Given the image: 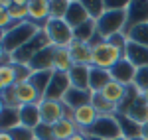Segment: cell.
<instances>
[{
  "mask_svg": "<svg viewBox=\"0 0 148 140\" xmlns=\"http://www.w3.org/2000/svg\"><path fill=\"white\" fill-rule=\"evenodd\" d=\"M111 81V71L99 69V67H93L91 65V77H89V89L93 93H101L103 87Z\"/></svg>",
  "mask_w": 148,
  "mask_h": 140,
  "instance_id": "cell-27",
  "label": "cell"
},
{
  "mask_svg": "<svg viewBox=\"0 0 148 140\" xmlns=\"http://www.w3.org/2000/svg\"><path fill=\"white\" fill-rule=\"evenodd\" d=\"M69 140H87V134H85V132L81 130V132H77L75 136H71V138H69Z\"/></svg>",
  "mask_w": 148,
  "mask_h": 140,
  "instance_id": "cell-41",
  "label": "cell"
},
{
  "mask_svg": "<svg viewBox=\"0 0 148 140\" xmlns=\"http://www.w3.org/2000/svg\"><path fill=\"white\" fill-rule=\"evenodd\" d=\"M91 105L97 109L99 117H114V115H119V107L113 105V103H109L107 99H103L101 93H93Z\"/></svg>",
  "mask_w": 148,
  "mask_h": 140,
  "instance_id": "cell-31",
  "label": "cell"
},
{
  "mask_svg": "<svg viewBox=\"0 0 148 140\" xmlns=\"http://www.w3.org/2000/svg\"><path fill=\"white\" fill-rule=\"evenodd\" d=\"M4 97V103L6 107H14V109H20L24 105H34V103H40V95L34 89V85L30 81H24V83H16L14 87H10L8 91L2 93Z\"/></svg>",
  "mask_w": 148,
  "mask_h": 140,
  "instance_id": "cell-4",
  "label": "cell"
},
{
  "mask_svg": "<svg viewBox=\"0 0 148 140\" xmlns=\"http://www.w3.org/2000/svg\"><path fill=\"white\" fill-rule=\"evenodd\" d=\"M125 59L130 61L136 69L148 67V47L128 42V44H126V49H125Z\"/></svg>",
  "mask_w": 148,
  "mask_h": 140,
  "instance_id": "cell-17",
  "label": "cell"
},
{
  "mask_svg": "<svg viewBox=\"0 0 148 140\" xmlns=\"http://www.w3.org/2000/svg\"><path fill=\"white\" fill-rule=\"evenodd\" d=\"M85 132L91 134V136H97V138H101V140H116L123 136L121 124L116 120V115L114 117H99L97 122L89 130H85Z\"/></svg>",
  "mask_w": 148,
  "mask_h": 140,
  "instance_id": "cell-7",
  "label": "cell"
},
{
  "mask_svg": "<svg viewBox=\"0 0 148 140\" xmlns=\"http://www.w3.org/2000/svg\"><path fill=\"white\" fill-rule=\"evenodd\" d=\"M34 134H36V140H56L51 126H49V124H44V122L34 130Z\"/></svg>",
  "mask_w": 148,
  "mask_h": 140,
  "instance_id": "cell-38",
  "label": "cell"
},
{
  "mask_svg": "<svg viewBox=\"0 0 148 140\" xmlns=\"http://www.w3.org/2000/svg\"><path fill=\"white\" fill-rule=\"evenodd\" d=\"M142 99L146 101V105H148V89H146V91H144V93H142Z\"/></svg>",
  "mask_w": 148,
  "mask_h": 140,
  "instance_id": "cell-45",
  "label": "cell"
},
{
  "mask_svg": "<svg viewBox=\"0 0 148 140\" xmlns=\"http://www.w3.org/2000/svg\"><path fill=\"white\" fill-rule=\"evenodd\" d=\"M18 111H20V124L22 126H26V128H30V130H36L42 124V115H40V105L38 103L24 105Z\"/></svg>",
  "mask_w": 148,
  "mask_h": 140,
  "instance_id": "cell-18",
  "label": "cell"
},
{
  "mask_svg": "<svg viewBox=\"0 0 148 140\" xmlns=\"http://www.w3.org/2000/svg\"><path fill=\"white\" fill-rule=\"evenodd\" d=\"M116 140H126V138H125V136H121V138H116Z\"/></svg>",
  "mask_w": 148,
  "mask_h": 140,
  "instance_id": "cell-48",
  "label": "cell"
},
{
  "mask_svg": "<svg viewBox=\"0 0 148 140\" xmlns=\"http://www.w3.org/2000/svg\"><path fill=\"white\" fill-rule=\"evenodd\" d=\"M63 20H65L73 30L79 28L81 24H85L87 20H91L89 14H87V10H85V6H83V0H69V8H67V14H65Z\"/></svg>",
  "mask_w": 148,
  "mask_h": 140,
  "instance_id": "cell-15",
  "label": "cell"
},
{
  "mask_svg": "<svg viewBox=\"0 0 148 140\" xmlns=\"http://www.w3.org/2000/svg\"><path fill=\"white\" fill-rule=\"evenodd\" d=\"M10 18L14 22L22 24V22H28V18H30V12H28V0H12L10 8Z\"/></svg>",
  "mask_w": 148,
  "mask_h": 140,
  "instance_id": "cell-33",
  "label": "cell"
},
{
  "mask_svg": "<svg viewBox=\"0 0 148 140\" xmlns=\"http://www.w3.org/2000/svg\"><path fill=\"white\" fill-rule=\"evenodd\" d=\"M69 53L75 65H91L93 63V51L89 44H83V42H73L69 46Z\"/></svg>",
  "mask_w": 148,
  "mask_h": 140,
  "instance_id": "cell-20",
  "label": "cell"
},
{
  "mask_svg": "<svg viewBox=\"0 0 148 140\" xmlns=\"http://www.w3.org/2000/svg\"><path fill=\"white\" fill-rule=\"evenodd\" d=\"M125 36H126L128 42L148 47V24H140V26H134V28L126 30Z\"/></svg>",
  "mask_w": 148,
  "mask_h": 140,
  "instance_id": "cell-32",
  "label": "cell"
},
{
  "mask_svg": "<svg viewBox=\"0 0 148 140\" xmlns=\"http://www.w3.org/2000/svg\"><path fill=\"white\" fill-rule=\"evenodd\" d=\"M134 87H136L140 93H144L148 89V67H140L136 69V75H134V83H132Z\"/></svg>",
  "mask_w": 148,
  "mask_h": 140,
  "instance_id": "cell-36",
  "label": "cell"
},
{
  "mask_svg": "<svg viewBox=\"0 0 148 140\" xmlns=\"http://www.w3.org/2000/svg\"><path fill=\"white\" fill-rule=\"evenodd\" d=\"M20 126V111L14 107H6V111L0 115V132H10Z\"/></svg>",
  "mask_w": 148,
  "mask_h": 140,
  "instance_id": "cell-26",
  "label": "cell"
},
{
  "mask_svg": "<svg viewBox=\"0 0 148 140\" xmlns=\"http://www.w3.org/2000/svg\"><path fill=\"white\" fill-rule=\"evenodd\" d=\"M126 91H128V87H125V85H121V83H116V81H111L107 83L105 87H103V99H107L109 103H113V105H121L123 101H125V97H126Z\"/></svg>",
  "mask_w": 148,
  "mask_h": 140,
  "instance_id": "cell-21",
  "label": "cell"
},
{
  "mask_svg": "<svg viewBox=\"0 0 148 140\" xmlns=\"http://www.w3.org/2000/svg\"><path fill=\"white\" fill-rule=\"evenodd\" d=\"M126 28V10H105L97 20V36L101 40H111L113 36L123 34Z\"/></svg>",
  "mask_w": 148,
  "mask_h": 140,
  "instance_id": "cell-3",
  "label": "cell"
},
{
  "mask_svg": "<svg viewBox=\"0 0 148 140\" xmlns=\"http://www.w3.org/2000/svg\"><path fill=\"white\" fill-rule=\"evenodd\" d=\"M69 8V0H49V18L51 20H63Z\"/></svg>",
  "mask_w": 148,
  "mask_h": 140,
  "instance_id": "cell-34",
  "label": "cell"
},
{
  "mask_svg": "<svg viewBox=\"0 0 148 140\" xmlns=\"http://www.w3.org/2000/svg\"><path fill=\"white\" fill-rule=\"evenodd\" d=\"M132 140H146V138H142V136H138V138H132Z\"/></svg>",
  "mask_w": 148,
  "mask_h": 140,
  "instance_id": "cell-47",
  "label": "cell"
},
{
  "mask_svg": "<svg viewBox=\"0 0 148 140\" xmlns=\"http://www.w3.org/2000/svg\"><path fill=\"white\" fill-rule=\"evenodd\" d=\"M83 6H85L87 14H89V18L95 20V22L105 14V4H103V0H83Z\"/></svg>",
  "mask_w": 148,
  "mask_h": 140,
  "instance_id": "cell-35",
  "label": "cell"
},
{
  "mask_svg": "<svg viewBox=\"0 0 148 140\" xmlns=\"http://www.w3.org/2000/svg\"><path fill=\"white\" fill-rule=\"evenodd\" d=\"M93 101V91H83V89H75V87H71L65 97H63V105L71 109V111H75V109H79L83 105H91Z\"/></svg>",
  "mask_w": 148,
  "mask_h": 140,
  "instance_id": "cell-16",
  "label": "cell"
},
{
  "mask_svg": "<svg viewBox=\"0 0 148 140\" xmlns=\"http://www.w3.org/2000/svg\"><path fill=\"white\" fill-rule=\"evenodd\" d=\"M10 136H12V140H36L34 130L26 128V126H22V124H20L18 128L10 130Z\"/></svg>",
  "mask_w": 148,
  "mask_h": 140,
  "instance_id": "cell-37",
  "label": "cell"
},
{
  "mask_svg": "<svg viewBox=\"0 0 148 140\" xmlns=\"http://www.w3.org/2000/svg\"><path fill=\"white\" fill-rule=\"evenodd\" d=\"M40 115H42V122L53 126L61 118H65V105L61 101H49V99H42L40 103Z\"/></svg>",
  "mask_w": 148,
  "mask_h": 140,
  "instance_id": "cell-8",
  "label": "cell"
},
{
  "mask_svg": "<svg viewBox=\"0 0 148 140\" xmlns=\"http://www.w3.org/2000/svg\"><path fill=\"white\" fill-rule=\"evenodd\" d=\"M140 24H148V0H130L128 8H126V30L140 26ZM123 32V34H125Z\"/></svg>",
  "mask_w": 148,
  "mask_h": 140,
  "instance_id": "cell-9",
  "label": "cell"
},
{
  "mask_svg": "<svg viewBox=\"0 0 148 140\" xmlns=\"http://www.w3.org/2000/svg\"><path fill=\"white\" fill-rule=\"evenodd\" d=\"M69 89H71V83H69L67 73H57V71H53L51 81H49V87H47L44 99H49V101H63V97H65V93H67Z\"/></svg>",
  "mask_w": 148,
  "mask_h": 140,
  "instance_id": "cell-10",
  "label": "cell"
},
{
  "mask_svg": "<svg viewBox=\"0 0 148 140\" xmlns=\"http://www.w3.org/2000/svg\"><path fill=\"white\" fill-rule=\"evenodd\" d=\"M116 120H119V124H121V132H123V136L126 140H132V138H138L140 136V132H142V126L136 124L134 120H130L128 117L125 115H116Z\"/></svg>",
  "mask_w": 148,
  "mask_h": 140,
  "instance_id": "cell-30",
  "label": "cell"
},
{
  "mask_svg": "<svg viewBox=\"0 0 148 140\" xmlns=\"http://www.w3.org/2000/svg\"><path fill=\"white\" fill-rule=\"evenodd\" d=\"M69 75V83L75 89H83V91H91L89 89V77H91V65H73Z\"/></svg>",
  "mask_w": 148,
  "mask_h": 140,
  "instance_id": "cell-19",
  "label": "cell"
},
{
  "mask_svg": "<svg viewBox=\"0 0 148 140\" xmlns=\"http://www.w3.org/2000/svg\"><path fill=\"white\" fill-rule=\"evenodd\" d=\"M134 75H136V67L130 61H126V59H121L111 69V79L121 83V85H125V87H130L134 83Z\"/></svg>",
  "mask_w": 148,
  "mask_h": 140,
  "instance_id": "cell-13",
  "label": "cell"
},
{
  "mask_svg": "<svg viewBox=\"0 0 148 140\" xmlns=\"http://www.w3.org/2000/svg\"><path fill=\"white\" fill-rule=\"evenodd\" d=\"M140 136L148 140V122H146V124H142V132H140Z\"/></svg>",
  "mask_w": 148,
  "mask_h": 140,
  "instance_id": "cell-42",
  "label": "cell"
},
{
  "mask_svg": "<svg viewBox=\"0 0 148 140\" xmlns=\"http://www.w3.org/2000/svg\"><path fill=\"white\" fill-rule=\"evenodd\" d=\"M119 113L125 115V117H128L130 120H134L140 126L148 122V105H146V101L142 99V95L138 97L136 101H132L130 105H126L125 109H121Z\"/></svg>",
  "mask_w": 148,
  "mask_h": 140,
  "instance_id": "cell-12",
  "label": "cell"
},
{
  "mask_svg": "<svg viewBox=\"0 0 148 140\" xmlns=\"http://www.w3.org/2000/svg\"><path fill=\"white\" fill-rule=\"evenodd\" d=\"M47 46H51V44H49V40H47L46 32L40 30V32H38V34H36L24 47H20L16 53H12L10 59L14 61V63H24V65H28V63L32 61V57L38 55L42 49H46Z\"/></svg>",
  "mask_w": 148,
  "mask_h": 140,
  "instance_id": "cell-6",
  "label": "cell"
},
{
  "mask_svg": "<svg viewBox=\"0 0 148 140\" xmlns=\"http://www.w3.org/2000/svg\"><path fill=\"white\" fill-rule=\"evenodd\" d=\"M0 140H12L10 132H0Z\"/></svg>",
  "mask_w": 148,
  "mask_h": 140,
  "instance_id": "cell-44",
  "label": "cell"
},
{
  "mask_svg": "<svg viewBox=\"0 0 148 140\" xmlns=\"http://www.w3.org/2000/svg\"><path fill=\"white\" fill-rule=\"evenodd\" d=\"M51 130H53L56 140H69L71 136H75L77 132H81L73 118H61L59 122H56V124L51 126Z\"/></svg>",
  "mask_w": 148,
  "mask_h": 140,
  "instance_id": "cell-24",
  "label": "cell"
},
{
  "mask_svg": "<svg viewBox=\"0 0 148 140\" xmlns=\"http://www.w3.org/2000/svg\"><path fill=\"white\" fill-rule=\"evenodd\" d=\"M51 75H53V71H34L32 73L30 83L34 85V89L38 91L40 99L46 97V91H47V87H49V81H51Z\"/></svg>",
  "mask_w": 148,
  "mask_h": 140,
  "instance_id": "cell-28",
  "label": "cell"
},
{
  "mask_svg": "<svg viewBox=\"0 0 148 140\" xmlns=\"http://www.w3.org/2000/svg\"><path fill=\"white\" fill-rule=\"evenodd\" d=\"M14 24H18V22H14V20L10 18V12H8V8H2V6H0V32L10 30Z\"/></svg>",
  "mask_w": 148,
  "mask_h": 140,
  "instance_id": "cell-39",
  "label": "cell"
},
{
  "mask_svg": "<svg viewBox=\"0 0 148 140\" xmlns=\"http://www.w3.org/2000/svg\"><path fill=\"white\" fill-rule=\"evenodd\" d=\"M44 32H46L47 40H49V44L53 47H69L75 42L73 28L65 20H51L49 18L46 28H44Z\"/></svg>",
  "mask_w": 148,
  "mask_h": 140,
  "instance_id": "cell-5",
  "label": "cell"
},
{
  "mask_svg": "<svg viewBox=\"0 0 148 140\" xmlns=\"http://www.w3.org/2000/svg\"><path fill=\"white\" fill-rule=\"evenodd\" d=\"M4 111H6V103H4V97L0 95V115H2Z\"/></svg>",
  "mask_w": 148,
  "mask_h": 140,
  "instance_id": "cell-43",
  "label": "cell"
},
{
  "mask_svg": "<svg viewBox=\"0 0 148 140\" xmlns=\"http://www.w3.org/2000/svg\"><path fill=\"white\" fill-rule=\"evenodd\" d=\"M73 65H75V63H73V59H71L69 47H56V49H53V65H51V71L69 73Z\"/></svg>",
  "mask_w": 148,
  "mask_h": 140,
  "instance_id": "cell-22",
  "label": "cell"
},
{
  "mask_svg": "<svg viewBox=\"0 0 148 140\" xmlns=\"http://www.w3.org/2000/svg\"><path fill=\"white\" fill-rule=\"evenodd\" d=\"M53 46H47L46 49H42L38 55L32 57V61L28 63L32 71H51V65H53Z\"/></svg>",
  "mask_w": 148,
  "mask_h": 140,
  "instance_id": "cell-23",
  "label": "cell"
},
{
  "mask_svg": "<svg viewBox=\"0 0 148 140\" xmlns=\"http://www.w3.org/2000/svg\"><path fill=\"white\" fill-rule=\"evenodd\" d=\"M126 40L125 34H116L111 40H101L99 36L93 40L91 44V51H93V67H99V69L111 71L121 61L125 59V49H126Z\"/></svg>",
  "mask_w": 148,
  "mask_h": 140,
  "instance_id": "cell-1",
  "label": "cell"
},
{
  "mask_svg": "<svg viewBox=\"0 0 148 140\" xmlns=\"http://www.w3.org/2000/svg\"><path fill=\"white\" fill-rule=\"evenodd\" d=\"M8 61H12V59H10V55L6 53V49L2 46V40H0V65H2V63H8Z\"/></svg>",
  "mask_w": 148,
  "mask_h": 140,
  "instance_id": "cell-40",
  "label": "cell"
},
{
  "mask_svg": "<svg viewBox=\"0 0 148 140\" xmlns=\"http://www.w3.org/2000/svg\"><path fill=\"white\" fill-rule=\"evenodd\" d=\"M18 83V77H16V65L14 61H8V63H2L0 65V95L4 91H8L10 87H14Z\"/></svg>",
  "mask_w": 148,
  "mask_h": 140,
  "instance_id": "cell-25",
  "label": "cell"
},
{
  "mask_svg": "<svg viewBox=\"0 0 148 140\" xmlns=\"http://www.w3.org/2000/svg\"><path fill=\"white\" fill-rule=\"evenodd\" d=\"M38 32H40V28L32 22L14 24L10 30H6L4 36H2V46L6 49V53L12 57V53H16L20 47H24Z\"/></svg>",
  "mask_w": 148,
  "mask_h": 140,
  "instance_id": "cell-2",
  "label": "cell"
},
{
  "mask_svg": "<svg viewBox=\"0 0 148 140\" xmlns=\"http://www.w3.org/2000/svg\"><path fill=\"white\" fill-rule=\"evenodd\" d=\"M87 134V132H85ZM87 140H101V138H97V136H91V134H87Z\"/></svg>",
  "mask_w": 148,
  "mask_h": 140,
  "instance_id": "cell-46",
  "label": "cell"
},
{
  "mask_svg": "<svg viewBox=\"0 0 148 140\" xmlns=\"http://www.w3.org/2000/svg\"><path fill=\"white\" fill-rule=\"evenodd\" d=\"M97 118H99V113H97V109L93 105H83L73 111V120L79 126V130H83V132L91 128L93 124L97 122Z\"/></svg>",
  "mask_w": 148,
  "mask_h": 140,
  "instance_id": "cell-14",
  "label": "cell"
},
{
  "mask_svg": "<svg viewBox=\"0 0 148 140\" xmlns=\"http://www.w3.org/2000/svg\"><path fill=\"white\" fill-rule=\"evenodd\" d=\"M73 34H75V40H77V42L91 44L93 40L97 38V22H95V20H87L85 24H81L79 28H75Z\"/></svg>",
  "mask_w": 148,
  "mask_h": 140,
  "instance_id": "cell-29",
  "label": "cell"
},
{
  "mask_svg": "<svg viewBox=\"0 0 148 140\" xmlns=\"http://www.w3.org/2000/svg\"><path fill=\"white\" fill-rule=\"evenodd\" d=\"M28 12H30L28 22L44 30L49 20V0H28Z\"/></svg>",
  "mask_w": 148,
  "mask_h": 140,
  "instance_id": "cell-11",
  "label": "cell"
}]
</instances>
